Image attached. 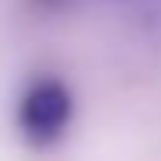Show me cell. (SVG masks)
Returning a JSON list of instances; mask_svg holds the SVG:
<instances>
[{
    "label": "cell",
    "mask_w": 161,
    "mask_h": 161,
    "mask_svg": "<svg viewBox=\"0 0 161 161\" xmlns=\"http://www.w3.org/2000/svg\"><path fill=\"white\" fill-rule=\"evenodd\" d=\"M74 116V98L70 88L56 77H42L21 95L18 105V126L25 133V140H32L39 147L53 144L63 137V130L70 126Z\"/></svg>",
    "instance_id": "6da1fadb"
}]
</instances>
